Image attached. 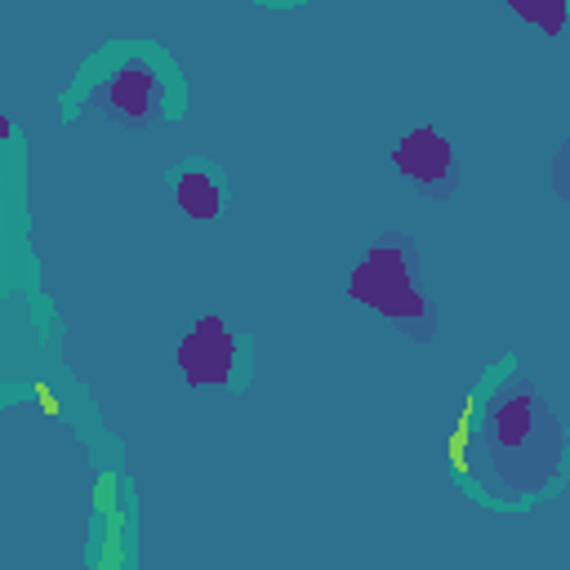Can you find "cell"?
Segmentation results:
<instances>
[{"instance_id":"obj_1","label":"cell","mask_w":570,"mask_h":570,"mask_svg":"<svg viewBox=\"0 0 570 570\" xmlns=\"http://www.w3.org/2000/svg\"><path fill=\"white\" fill-rule=\"evenodd\" d=\"M566 423L557 405L525 379L517 356L494 361L463 401L445 441L454 485L490 512H530L566 485Z\"/></svg>"},{"instance_id":"obj_2","label":"cell","mask_w":570,"mask_h":570,"mask_svg":"<svg viewBox=\"0 0 570 570\" xmlns=\"http://www.w3.org/2000/svg\"><path fill=\"white\" fill-rule=\"evenodd\" d=\"M62 120H111L125 129H156L187 116V76L178 58L147 36H116L80 58L58 94Z\"/></svg>"},{"instance_id":"obj_3","label":"cell","mask_w":570,"mask_h":570,"mask_svg":"<svg viewBox=\"0 0 570 570\" xmlns=\"http://www.w3.org/2000/svg\"><path fill=\"white\" fill-rule=\"evenodd\" d=\"M347 303L374 312L383 325H392L405 343L428 347L441 334L436 298L419 285L414 272V236L410 232H379L347 267L343 276Z\"/></svg>"},{"instance_id":"obj_4","label":"cell","mask_w":570,"mask_h":570,"mask_svg":"<svg viewBox=\"0 0 570 570\" xmlns=\"http://www.w3.org/2000/svg\"><path fill=\"white\" fill-rule=\"evenodd\" d=\"M178 379L191 392H245L254 383V334L218 312H200L174 347Z\"/></svg>"},{"instance_id":"obj_5","label":"cell","mask_w":570,"mask_h":570,"mask_svg":"<svg viewBox=\"0 0 570 570\" xmlns=\"http://www.w3.org/2000/svg\"><path fill=\"white\" fill-rule=\"evenodd\" d=\"M387 160H392V174L419 200H428V205L454 200V191H459V147L441 125H432V120L405 125L392 138Z\"/></svg>"},{"instance_id":"obj_6","label":"cell","mask_w":570,"mask_h":570,"mask_svg":"<svg viewBox=\"0 0 570 570\" xmlns=\"http://www.w3.org/2000/svg\"><path fill=\"white\" fill-rule=\"evenodd\" d=\"M165 191L174 196L178 214L187 223H223L227 218V205H232V183H227V169L209 156H187L178 165L165 169Z\"/></svg>"},{"instance_id":"obj_7","label":"cell","mask_w":570,"mask_h":570,"mask_svg":"<svg viewBox=\"0 0 570 570\" xmlns=\"http://www.w3.org/2000/svg\"><path fill=\"white\" fill-rule=\"evenodd\" d=\"M521 27H530V31H539V36H548V40H557V36H566V22H570V0H499Z\"/></svg>"},{"instance_id":"obj_8","label":"cell","mask_w":570,"mask_h":570,"mask_svg":"<svg viewBox=\"0 0 570 570\" xmlns=\"http://www.w3.org/2000/svg\"><path fill=\"white\" fill-rule=\"evenodd\" d=\"M249 4H258V9H303L312 0H249Z\"/></svg>"},{"instance_id":"obj_9","label":"cell","mask_w":570,"mask_h":570,"mask_svg":"<svg viewBox=\"0 0 570 570\" xmlns=\"http://www.w3.org/2000/svg\"><path fill=\"white\" fill-rule=\"evenodd\" d=\"M0 138H13V125H9V116L0 111Z\"/></svg>"}]
</instances>
